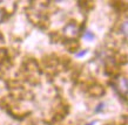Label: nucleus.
I'll return each mask as SVG.
<instances>
[{"label": "nucleus", "mask_w": 128, "mask_h": 125, "mask_svg": "<svg viewBox=\"0 0 128 125\" xmlns=\"http://www.w3.org/2000/svg\"><path fill=\"white\" fill-rule=\"evenodd\" d=\"M120 33H122L124 36H127V20L124 19L122 24L120 25Z\"/></svg>", "instance_id": "20e7f679"}, {"label": "nucleus", "mask_w": 128, "mask_h": 125, "mask_svg": "<svg viewBox=\"0 0 128 125\" xmlns=\"http://www.w3.org/2000/svg\"><path fill=\"white\" fill-rule=\"evenodd\" d=\"M62 31H64V34H65L68 39H74V38H76V36L80 34V28H79L78 24H76L75 21L67 22V24L64 26Z\"/></svg>", "instance_id": "f03ea898"}, {"label": "nucleus", "mask_w": 128, "mask_h": 125, "mask_svg": "<svg viewBox=\"0 0 128 125\" xmlns=\"http://www.w3.org/2000/svg\"><path fill=\"white\" fill-rule=\"evenodd\" d=\"M87 53H88V50H87V49H84V50L76 53V54H75V56H76V57H82V56H85Z\"/></svg>", "instance_id": "423d86ee"}, {"label": "nucleus", "mask_w": 128, "mask_h": 125, "mask_svg": "<svg viewBox=\"0 0 128 125\" xmlns=\"http://www.w3.org/2000/svg\"><path fill=\"white\" fill-rule=\"evenodd\" d=\"M96 123H98L96 121H93V122H89V123H87V124H86V125H95V124H96Z\"/></svg>", "instance_id": "6e6552de"}, {"label": "nucleus", "mask_w": 128, "mask_h": 125, "mask_svg": "<svg viewBox=\"0 0 128 125\" xmlns=\"http://www.w3.org/2000/svg\"><path fill=\"white\" fill-rule=\"evenodd\" d=\"M5 19V11L0 8V22H2V20Z\"/></svg>", "instance_id": "0eeeda50"}, {"label": "nucleus", "mask_w": 128, "mask_h": 125, "mask_svg": "<svg viewBox=\"0 0 128 125\" xmlns=\"http://www.w3.org/2000/svg\"><path fill=\"white\" fill-rule=\"evenodd\" d=\"M104 109H105V103H100V104H98V106L94 109V112L99 113V112H101V111H104Z\"/></svg>", "instance_id": "39448f33"}, {"label": "nucleus", "mask_w": 128, "mask_h": 125, "mask_svg": "<svg viewBox=\"0 0 128 125\" xmlns=\"http://www.w3.org/2000/svg\"><path fill=\"white\" fill-rule=\"evenodd\" d=\"M114 80H115V82L110 83V84L114 86V89L119 91V94L126 98L127 96V78L122 75H118L114 77Z\"/></svg>", "instance_id": "f257e3e1"}, {"label": "nucleus", "mask_w": 128, "mask_h": 125, "mask_svg": "<svg viewBox=\"0 0 128 125\" xmlns=\"http://www.w3.org/2000/svg\"><path fill=\"white\" fill-rule=\"evenodd\" d=\"M82 38H84V40H87V41H92V40L95 38V35L93 34V32L87 31V32H85V33H84Z\"/></svg>", "instance_id": "7ed1b4c3"}]
</instances>
